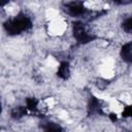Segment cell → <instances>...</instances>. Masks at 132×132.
Segmentation results:
<instances>
[{"instance_id":"12","label":"cell","mask_w":132,"mask_h":132,"mask_svg":"<svg viewBox=\"0 0 132 132\" xmlns=\"http://www.w3.org/2000/svg\"><path fill=\"white\" fill-rule=\"evenodd\" d=\"M121 132H132L131 130H123V131H121Z\"/></svg>"},{"instance_id":"6","label":"cell","mask_w":132,"mask_h":132,"mask_svg":"<svg viewBox=\"0 0 132 132\" xmlns=\"http://www.w3.org/2000/svg\"><path fill=\"white\" fill-rule=\"evenodd\" d=\"M28 108L26 107V105H19V106H14L10 109L9 111V114H10V118L11 119H14V120H20L22 119L23 117H25L28 112Z\"/></svg>"},{"instance_id":"7","label":"cell","mask_w":132,"mask_h":132,"mask_svg":"<svg viewBox=\"0 0 132 132\" xmlns=\"http://www.w3.org/2000/svg\"><path fill=\"white\" fill-rule=\"evenodd\" d=\"M101 102L100 100H98V98L91 96V98L89 99V105H88V109L90 113H101Z\"/></svg>"},{"instance_id":"5","label":"cell","mask_w":132,"mask_h":132,"mask_svg":"<svg viewBox=\"0 0 132 132\" xmlns=\"http://www.w3.org/2000/svg\"><path fill=\"white\" fill-rule=\"evenodd\" d=\"M40 129L42 132H63L62 126L54 121H42L40 123Z\"/></svg>"},{"instance_id":"4","label":"cell","mask_w":132,"mask_h":132,"mask_svg":"<svg viewBox=\"0 0 132 132\" xmlns=\"http://www.w3.org/2000/svg\"><path fill=\"white\" fill-rule=\"evenodd\" d=\"M120 57L125 63L132 64V40L124 43L121 46V48H120Z\"/></svg>"},{"instance_id":"1","label":"cell","mask_w":132,"mask_h":132,"mask_svg":"<svg viewBox=\"0 0 132 132\" xmlns=\"http://www.w3.org/2000/svg\"><path fill=\"white\" fill-rule=\"evenodd\" d=\"M2 28L8 36H18L31 30L33 28V21L28 13L19 11L13 16L6 19L2 24Z\"/></svg>"},{"instance_id":"11","label":"cell","mask_w":132,"mask_h":132,"mask_svg":"<svg viewBox=\"0 0 132 132\" xmlns=\"http://www.w3.org/2000/svg\"><path fill=\"white\" fill-rule=\"evenodd\" d=\"M122 117L123 118H132V104H129L124 107L122 111Z\"/></svg>"},{"instance_id":"2","label":"cell","mask_w":132,"mask_h":132,"mask_svg":"<svg viewBox=\"0 0 132 132\" xmlns=\"http://www.w3.org/2000/svg\"><path fill=\"white\" fill-rule=\"evenodd\" d=\"M62 10L69 16L81 21L92 14V10L88 8L82 1H67L62 4Z\"/></svg>"},{"instance_id":"8","label":"cell","mask_w":132,"mask_h":132,"mask_svg":"<svg viewBox=\"0 0 132 132\" xmlns=\"http://www.w3.org/2000/svg\"><path fill=\"white\" fill-rule=\"evenodd\" d=\"M57 75L59 77H61L62 79H67L70 75V66L69 63L66 61H63L60 63L59 67H58V71H57Z\"/></svg>"},{"instance_id":"10","label":"cell","mask_w":132,"mask_h":132,"mask_svg":"<svg viewBox=\"0 0 132 132\" xmlns=\"http://www.w3.org/2000/svg\"><path fill=\"white\" fill-rule=\"evenodd\" d=\"M26 107L28 108L29 111H36L37 106H38V101L35 98H27L26 99Z\"/></svg>"},{"instance_id":"3","label":"cell","mask_w":132,"mask_h":132,"mask_svg":"<svg viewBox=\"0 0 132 132\" xmlns=\"http://www.w3.org/2000/svg\"><path fill=\"white\" fill-rule=\"evenodd\" d=\"M72 35L78 44H87L97 38L93 33L88 30L86 24L82 21L77 20L72 22Z\"/></svg>"},{"instance_id":"9","label":"cell","mask_w":132,"mask_h":132,"mask_svg":"<svg viewBox=\"0 0 132 132\" xmlns=\"http://www.w3.org/2000/svg\"><path fill=\"white\" fill-rule=\"evenodd\" d=\"M121 28L126 33H132V13L123 19L121 23Z\"/></svg>"}]
</instances>
